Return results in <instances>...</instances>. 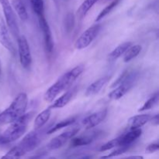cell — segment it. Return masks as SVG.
Wrapping results in <instances>:
<instances>
[{"mask_svg": "<svg viewBox=\"0 0 159 159\" xmlns=\"http://www.w3.org/2000/svg\"><path fill=\"white\" fill-rule=\"evenodd\" d=\"M84 66L82 65H77L68 72L62 75L49 89L46 91L43 99L47 102H52L61 93L72 85L73 82L83 72Z\"/></svg>", "mask_w": 159, "mask_h": 159, "instance_id": "cell-1", "label": "cell"}, {"mask_svg": "<svg viewBox=\"0 0 159 159\" xmlns=\"http://www.w3.org/2000/svg\"><path fill=\"white\" fill-rule=\"evenodd\" d=\"M27 105V95L24 93H20L8 108L0 112V124H12L20 119L26 113Z\"/></svg>", "mask_w": 159, "mask_h": 159, "instance_id": "cell-2", "label": "cell"}, {"mask_svg": "<svg viewBox=\"0 0 159 159\" xmlns=\"http://www.w3.org/2000/svg\"><path fill=\"white\" fill-rule=\"evenodd\" d=\"M31 116V113H25L20 119L12 123L3 133L0 134V145L8 144L21 138L26 133L28 122L30 120Z\"/></svg>", "mask_w": 159, "mask_h": 159, "instance_id": "cell-3", "label": "cell"}, {"mask_svg": "<svg viewBox=\"0 0 159 159\" xmlns=\"http://www.w3.org/2000/svg\"><path fill=\"white\" fill-rule=\"evenodd\" d=\"M0 4L2 8L5 20H6V24L8 29L10 30V32L16 38H18L20 36V28H19L16 16L12 7V5L9 2V0H0Z\"/></svg>", "mask_w": 159, "mask_h": 159, "instance_id": "cell-4", "label": "cell"}, {"mask_svg": "<svg viewBox=\"0 0 159 159\" xmlns=\"http://www.w3.org/2000/svg\"><path fill=\"white\" fill-rule=\"evenodd\" d=\"M138 77V72L137 71H129L128 75L124 82L118 85L117 87L114 88V89L110 93L109 98L113 100H117L125 96L127 93L130 90V89L133 87L134 84L136 82Z\"/></svg>", "mask_w": 159, "mask_h": 159, "instance_id": "cell-5", "label": "cell"}, {"mask_svg": "<svg viewBox=\"0 0 159 159\" xmlns=\"http://www.w3.org/2000/svg\"><path fill=\"white\" fill-rule=\"evenodd\" d=\"M100 24H94L89 27L76 40L75 48L78 50H82L89 46L92 42L97 37L98 34L100 30Z\"/></svg>", "mask_w": 159, "mask_h": 159, "instance_id": "cell-6", "label": "cell"}, {"mask_svg": "<svg viewBox=\"0 0 159 159\" xmlns=\"http://www.w3.org/2000/svg\"><path fill=\"white\" fill-rule=\"evenodd\" d=\"M17 45L20 64L25 69H29L32 63V56L29 43L25 36H20L17 38Z\"/></svg>", "mask_w": 159, "mask_h": 159, "instance_id": "cell-7", "label": "cell"}, {"mask_svg": "<svg viewBox=\"0 0 159 159\" xmlns=\"http://www.w3.org/2000/svg\"><path fill=\"white\" fill-rule=\"evenodd\" d=\"M79 130V127H72L71 129H68L66 131L63 132L62 134H59L58 136L53 138L49 144L47 146L48 150H57V149L61 148L64 144H66L69 140H71Z\"/></svg>", "mask_w": 159, "mask_h": 159, "instance_id": "cell-8", "label": "cell"}, {"mask_svg": "<svg viewBox=\"0 0 159 159\" xmlns=\"http://www.w3.org/2000/svg\"><path fill=\"white\" fill-rule=\"evenodd\" d=\"M40 143V137L37 130L30 132L23 138L21 141L18 144L20 148L23 150L24 154L34 151L36 148L38 147Z\"/></svg>", "mask_w": 159, "mask_h": 159, "instance_id": "cell-9", "label": "cell"}, {"mask_svg": "<svg viewBox=\"0 0 159 159\" xmlns=\"http://www.w3.org/2000/svg\"><path fill=\"white\" fill-rule=\"evenodd\" d=\"M38 20L40 30L43 33L45 49L48 53H51L54 49V40H53L51 28H50L48 21L45 19L44 15L39 16Z\"/></svg>", "mask_w": 159, "mask_h": 159, "instance_id": "cell-10", "label": "cell"}, {"mask_svg": "<svg viewBox=\"0 0 159 159\" xmlns=\"http://www.w3.org/2000/svg\"><path fill=\"white\" fill-rule=\"evenodd\" d=\"M0 43L6 49H7L12 55H16V49L9 35V29L1 15H0Z\"/></svg>", "mask_w": 159, "mask_h": 159, "instance_id": "cell-11", "label": "cell"}, {"mask_svg": "<svg viewBox=\"0 0 159 159\" xmlns=\"http://www.w3.org/2000/svg\"><path fill=\"white\" fill-rule=\"evenodd\" d=\"M142 134L141 129H130L127 132L124 133L121 136L118 137L117 142L118 147L120 146H130L134 143Z\"/></svg>", "mask_w": 159, "mask_h": 159, "instance_id": "cell-12", "label": "cell"}, {"mask_svg": "<svg viewBox=\"0 0 159 159\" xmlns=\"http://www.w3.org/2000/svg\"><path fill=\"white\" fill-rule=\"evenodd\" d=\"M107 115V110L104 109V110H100V111L96 112V113H93V114L89 115L87 117L82 120V124L85 127L86 130H90L93 129V127H96L99 125L102 121L104 120Z\"/></svg>", "mask_w": 159, "mask_h": 159, "instance_id": "cell-13", "label": "cell"}, {"mask_svg": "<svg viewBox=\"0 0 159 159\" xmlns=\"http://www.w3.org/2000/svg\"><path fill=\"white\" fill-rule=\"evenodd\" d=\"M99 134V131H93L85 135H81L80 137H74L71 141V146L75 148L88 145L97 138Z\"/></svg>", "mask_w": 159, "mask_h": 159, "instance_id": "cell-14", "label": "cell"}, {"mask_svg": "<svg viewBox=\"0 0 159 159\" xmlns=\"http://www.w3.org/2000/svg\"><path fill=\"white\" fill-rule=\"evenodd\" d=\"M75 88H72L71 89L68 90L66 93H64L62 96H61L60 97L57 98V99L53 102L52 105L50 106V109H59L62 108V107H65L66 105H68V102L71 100L73 96H74L75 93Z\"/></svg>", "mask_w": 159, "mask_h": 159, "instance_id": "cell-15", "label": "cell"}, {"mask_svg": "<svg viewBox=\"0 0 159 159\" xmlns=\"http://www.w3.org/2000/svg\"><path fill=\"white\" fill-rule=\"evenodd\" d=\"M110 79V76H103V77L100 78V79L95 81L94 82H93V83L86 89L85 96H93V95H96L97 93H99V92L101 91V89L103 88L104 85L109 82Z\"/></svg>", "mask_w": 159, "mask_h": 159, "instance_id": "cell-16", "label": "cell"}, {"mask_svg": "<svg viewBox=\"0 0 159 159\" xmlns=\"http://www.w3.org/2000/svg\"><path fill=\"white\" fill-rule=\"evenodd\" d=\"M151 115L140 114L132 116L128 120L129 129H140L150 121Z\"/></svg>", "mask_w": 159, "mask_h": 159, "instance_id": "cell-17", "label": "cell"}, {"mask_svg": "<svg viewBox=\"0 0 159 159\" xmlns=\"http://www.w3.org/2000/svg\"><path fill=\"white\" fill-rule=\"evenodd\" d=\"M51 115V109H50L49 107L45 109V110H43L41 113H39V114L36 116L35 120H34V130H40L42 127H43V126L45 125V124L48 121Z\"/></svg>", "mask_w": 159, "mask_h": 159, "instance_id": "cell-18", "label": "cell"}, {"mask_svg": "<svg viewBox=\"0 0 159 159\" xmlns=\"http://www.w3.org/2000/svg\"><path fill=\"white\" fill-rule=\"evenodd\" d=\"M130 46H132V42L128 41V42H124V43H121L119 46L116 47L108 56V59L110 61H113L117 60L118 58L121 57L122 55H124L125 54L126 51L128 50V48Z\"/></svg>", "mask_w": 159, "mask_h": 159, "instance_id": "cell-19", "label": "cell"}, {"mask_svg": "<svg viewBox=\"0 0 159 159\" xmlns=\"http://www.w3.org/2000/svg\"><path fill=\"white\" fill-rule=\"evenodd\" d=\"M12 7L16 12L18 16L22 21H26L29 18L27 10L24 3L22 0H12Z\"/></svg>", "mask_w": 159, "mask_h": 159, "instance_id": "cell-20", "label": "cell"}, {"mask_svg": "<svg viewBox=\"0 0 159 159\" xmlns=\"http://www.w3.org/2000/svg\"><path fill=\"white\" fill-rule=\"evenodd\" d=\"M99 1V0H85L77 11V15L79 19H83L93 6Z\"/></svg>", "mask_w": 159, "mask_h": 159, "instance_id": "cell-21", "label": "cell"}, {"mask_svg": "<svg viewBox=\"0 0 159 159\" xmlns=\"http://www.w3.org/2000/svg\"><path fill=\"white\" fill-rule=\"evenodd\" d=\"M141 51V46L139 44L136 45H132L130 48H128L127 51L124 54V61L127 63V62H130V61L133 60L134 58L137 57L138 54H140V52Z\"/></svg>", "mask_w": 159, "mask_h": 159, "instance_id": "cell-22", "label": "cell"}, {"mask_svg": "<svg viewBox=\"0 0 159 159\" xmlns=\"http://www.w3.org/2000/svg\"><path fill=\"white\" fill-rule=\"evenodd\" d=\"M76 121V117H69L67 118L66 120H64L61 121V122L57 123L53 127H51V129L48 130V134H53L54 132L57 131L59 130H61V129L65 128V127H68V126L71 125V124H75Z\"/></svg>", "mask_w": 159, "mask_h": 159, "instance_id": "cell-23", "label": "cell"}, {"mask_svg": "<svg viewBox=\"0 0 159 159\" xmlns=\"http://www.w3.org/2000/svg\"><path fill=\"white\" fill-rule=\"evenodd\" d=\"M24 155V152L17 144L16 146L10 149L6 155H3L1 159H20Z\"/></svg>", "mask_w": 159, "mask_h": 159, "instance_id": "cell-24", "label": "cell"}, {"mask_svg": "<svg viewBox=\"0 0 159 159\" xmlns=\"http://www.w3.org/2000/svg\"><path fill=\"white\" fill-rule=\"evenodd\" d=\"M120 1V0H113V1H112L110 4L107 5V6L99 12V15L97 16V17H96V22L100 21V20H102V19H103L106 16L108 15L115 7L119 4Z\"/></svg>", "mask_w": 159, "mask_h": 159, "instance_id": "cell-25", "label": "cell"}, {"mask_svg": "<svg viewBox=\"0 0 159 159\" xmlns=\"http://www.w3.org/2000/svg\"><path fill=\"white\" fill-rule=\"evenodd\" d=\"M159 99L158 93H155L152 97L149 98L147 101L144 103V105L141 107V108L138 110V111L143 112V111H147V110H151L152 108H153L155 105L158 102Z\"/></svg>", "mask_w": 159, "mask_h": 159, "instance_id": "cell-26", "label": "cell"}, {"mask_svg": "<svg viewBox=\"0 0 159 159\" xmlns=\"http://www.w3.org/2000/svg\"><path fill=\"white\" fill-rule=\"evenodd\" d=\"M30 2L33 10L37 14V16L44 15L43 14V12H44V2H43V0H30Z\"/></svg>", "mask_w": 159, "mask_h": 159, "instance_id": "cell-27", "label": "cell"}, {"mask_svg": "<svg viewBox=\"0 0 159 159\" xmlns=\"http://www.w3.org/2000/svg\"><path fill=\"white\" fill-rule=\"evenodd\" d=\"M130 148V147H129V146H120V147L116 148L115 150H113L110 154H109V155H105V156L101 157L99 159H110L111 158H113V157L119 156V155L127 152V151L129 150Z\"/></svg>", "mask_w": 159, "mask_h": 159, "instance_id": "cell-28", "label": "cell"}, {"mask_svg": "<svg viewBox=\"0 0 159 159\" xmlns=\"http://www.w3.org/2000/svg\"><path fill=\"white\" fill-rule=\"evenodd\" d=\"M75 24V16L72 13H68L65 18V30L67 32H71L74 27Z\"/></svg>", "mask_w": 159, "mask_h": 159, "instance_id": "cell-29", "label": "cell"}, {"mask_svg": "<svg viewBox=\"0 0 159 159\" xmlns=\"http://www.w3.org/2000/svg\"><path fill=\"white\" fill-rule=\"evenodd\" d=\"M118 147V142H117V138H115V139L111 140V141H108V142L106 143L105 144L102 145L99 148V152H106V151L110 150V149H113L114 148Z\"/></svg>", "mask_w": 159, "mask_h": 159, "instance_id": "cell-30", "label": "cell"}, {"mask_svg": "<svg viewBox=\"0 0 159 159\" xmlns=\"http://www.w3.org/2000/svg\"><path fill=\"white\" fill-rule=\"evenodd\" d=\"M159 150V144L158 143H152V144H149L147 148H146V153L148 154H152L155 152H158Z\"/></svg>", "mask_w": 159, "mask_h": 159, "instance_id": "cell-31", "label": "cell"}, {"mask_svg": "<svg viewBox=\"0 0 159 159\" xmlns=\"http://www.w3.org/2000/svg\"><path fill=\"white\" fill-rule=\"evenodd\" d=\"M46 152H41V153L37 154V155H34V156L30 157L28 159H43L44 158V156L46 155Z\"/></svg>", "mask_w": 159, "mask_h": 159, "instance_id": "cell-32", "label": "cell"}, {"mask_svg": "<svg viewBox=\"0 0 159 159\" xmlns=\"http://www.w3.org/2000/svg\"><path fill=\"white\" fill-rule=\"evenodd\" d=\"M150 121L152 122V124H153V125H155V126L158 125V124H159V115L157 114V115H155V116H152V117L151 118Z\"/></svg>", "mask_w": 159, "mask_h": 159, "instance_id": "cell-33", "label": "cell"}, {"mask_svg": "<svg viewBox=\"0 0 159 159\" xmlns=\"http://www.w3.org/2000/svg\"><path fill=\"white\" fill-rule=\"evenodd\" d=\"M120 159H144V157L141 156V155H134V156H129Z\"/></svg>", "mask_w": 159, "mask_h": 159, "instance_id": "cell-34", "label": "cell"}, {"mask_svg": "<svg viewBox=\"0 0 159 159\" xmlns=\"http://www.w3.org/2000/svg\"><path fill=\"white\" fill-rule=\"evenodd\" d=\"M2 75V65H1V61H0V77Z\"/></svg>", "mask_w": 159, "mask_h": 159, "instance_id": "cell-35", "label": "cell"}, {"mask_svg": "<svg viewBox=\"0 0 159 159\" xmlns=\"http://www.w3.org/2000/svg\"><path fill=\"white\" fill-rule=\"evenodd\" d=\"M80 159H90V157L89 156H85V157H83V158H82Z\"/></svg>", "mask_w": 159, "mask_h": 159, "instance_id": "cell-36", "label": "cell"}, {"mask_svg": "<svg viewBox=\"0 0 159 159\" xmlns=\"http://www.w3.org/2000/svg\"><path fill=\"white\" fill-rule=\"evenodd\" d=\"M106 2H108V1H111V0H105ZM112 1H113V0H112Z\"/></svg>", "mask_w": 159, "mask_h": 159, "instance_id": "cell-37", "label": "cell"}]
</instances>
